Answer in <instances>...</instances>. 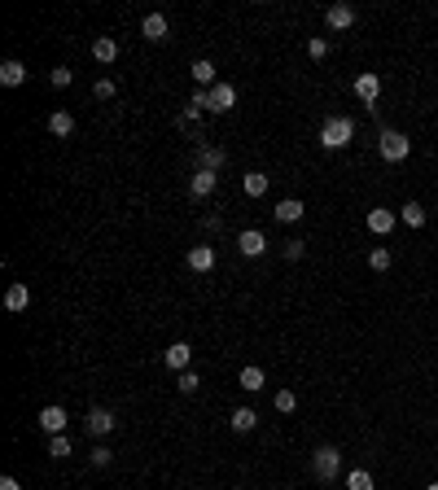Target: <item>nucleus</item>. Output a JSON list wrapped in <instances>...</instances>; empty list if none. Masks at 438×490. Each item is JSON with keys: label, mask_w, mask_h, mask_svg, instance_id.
I'll use <instances>...</instances> for the list:
<instances>
[{"label": "nucleus", "mask_w": 438, "mask_h": 490, "mask_svg": "<svg viewBox=\"0 0 438 490\" xmlns=\"http://www.w3.org/2000/svg\"><path fill=\"white\" fill-rule=\"evenodd\" d=\"M377 149H382V158H386V162H403V158L412 153V140H408L403 132H394V127H386L382 136H377Z\"/></svg>", "instance_id": "obj_3"}, {"label": "nucleus", "mask_w": 438, "mask_h": 490, "mask_svg": "<svg viewBox=\"0 0 438 490\" xmlns=\"http://www.w3.org/2000/svg\"><path fill=\"white\" fill-rule=\"evenodd\" d=\"M189 70H193V79H197V88H215V84H219V79H215V66H211L206 57H197Z\"/></svg>", "instance_id": "obj_23"}, {"label": "nucleus", "mask_w": 438, "mask_h": 490, "mask_svg": "<svg viewBox=\"0 0 438 490\" xmlns=\"http://www.w3.org/2000/svg\"><path fill=\"white\" fill-rule=\"evenodd\" d=\"M215 184H219V175H215V171L197 167V171H193V180H189V193H193V197H211V193H215Z\"/></svg>", "instance_id": "obj_15"}, {"label": "nucleus", "mask_w": 438, "mask_h": 490, "mask_svg": "<svg viewBox=\"0 0 438 490\" xmlns=\"http://www.w3.org/2000/svg\"><path fill=\"white\" fill-rule=\"evenodd\" d=\"M0 84H5V88H23V84H27V66H23L18 57L0 61Z\"/></svg>", "instance_id": "obj_14"}, {"label": "nucleus", "mask_w": 438, "mask_h": 490, "mask_svg": "<svg viewBox=\"0 0 438 490\" xmlns=\"http://www.w3.org/2000/svg\"><path fill=\"white\" fill-rule=\"evenodd\" d=\"M242 189H246V197H263V193H268V175H263V171H246Z\"/></svg>", "instance_id": "obj_25"}, {"label": "nucleus", "mask_w": 438, "mask_h": 490, "mask_svg": "<svg viewBox=\"0 0 438 490\" xmlns=\"http://www.w3.org/2000/svg\"><path fill=\"white\" fill-rule=\"evenodd\" d=\"M237 385H242V390L246 394H258V390H263V385H268V377H263V367H242V377H237Z\"/></svg>", "instance_id": "obj_19"}, {"label": "nucleus", "mask_w": 438, "mask_h": 490, "mask_svg": "<svg viewBox=\"0 0 438 490\" xmlns=\"http://www.w3.org/2000/svg\"><path fill=\"white\" fill-rule=\"evenodd\" d=\"M70 79H75V70H70V66H57V70H49V84H53V88H70Z\"/></svg>", "instance_id": "obj_30"}, {"label": "nucleus", "mask_w": 438, "mask_h": 490, "mask_svg": "<svg viewBox=\"0 0 438 490\" xmlns=\"http://www.w3.org/2000/svg\"><path fill=\"white\" fill-rule=\"evenodd\" d=\"M88 438L96 442V438H106L110 434V429H114V412H106V407H92V412H88Z\"/></svg>", "instance_id": "obj_9"}, {"label": "nucleus", "mask_w": 438, "mask_h": 490, "mask_svg": "<svg viewBox=\"0 0 438 490\" xmlns=\"http://www.w3.org/2000/svg\"><path fill=\"white\" fill-rule=\"evenodd\" d=\"M197 167H206V171H219V167H224V149H215V145H202V149H197Z\"/></svg>", "instance_id": "obj_24"}, {"label": "nucleus", "mask_w": 438, "mask_h": 490, "mask_svg": "<svg viewBox=\"0 0 438 490\" xmlns=\"http://www.w3.org/2000/svg\"><path fill=\"white\" fill-rule=\"evenodd\" d=\"M237 250H242L246 258H258V254L268 250V237L258 232V228H242V232H237Z\"/></svg>", "instance_id": "obj_7"}, {"label": "nucleus", "mask_w": 438, "mask_h": 490, "mask_svg": "<svg viewBox=\"0 0 438 490\" xmlns=\"http://www.w3.org/2000/svg\"><path fill=\"white\" fill-rule=\"evenodd\" d=\"M294 407H298V394H294V390H276V412H285V416H289Z\"/></svg>", "instance_id": "obj_32"}, {"label": "nucleus", "mask_w": 438, "mask_h": 490, "mask_svg": "<svg viewBox=\"0 0 438 490\" xmlns=\"http://www.w3.org/2000/svg\"><path fill=\"white\" fill-rule=\"evenodd\" d=\"M228 425H232V434H250V429L258 425V412L254 407H237V412L228 416Z\"/></svg>", "instance_id": "obj_21"}, {"label": "nucleus", "mask_w": 438, "mask_h": 490, "mask_svg": "<svg viewBox=\"0 0 438 490\" xmlns=\"http://www.w3.org/2000/svg\"><path fill=\"white\" fill-rule=\"evenodd\" d=\"M184 263H189L197 276H206V272L215 268V245H206V241H202V245H189V258H184Z\"/></svg>", "instance_id": "obj_8"}, {"label": "nucleus", "mask_w": 438, "mask_h": 490, "mask_svg": "<svg viewBox=\"0 0 438 490\" xmlns=\"http://www.w3.org/2000/svg\"><path fill=\"white\" fill-rule=\"evenodd\" d=\"M189 106H193V110H211V88H197V92L189 96Z\"/></svg>", "instance_id": "obj_36"}, {"label": "nucleus", "mask_w": 438, "mask_h": 490, "mask_svg": "<svg viewBox=\"0 0 438 490\" xmlns=\"http://www.w3.org/2000/svg\"><path fill=\"white\" fill-rule=\"evenodd\" d=\"M49 456H53V460H66V456H70V438H66V434L49 438Z\"/></svg>", "instance_id": "obj_29"}, {"label": "nucleus", "mask_w": 438, "mask_h": 490, "mask_svg": "<svg viewBox=\"0 0 438 490\" xmlns=\"http://www.w3.org/2000/svg\"><path fill=\"white\" fill-rule=\"evenodd\" d=\"M303 254H307V241H298V237H294V241H285V258H289V263H298Z\"/></svg>", "instance_id": "obj_34"}, {"label": "nucleus", "mask_w": 438, "mask_h": 490, "mask_svg": "<svg viewBox=\"0 0 438 490\" xmlns=\"http://www.w3.org/2000/svg\"><path fill=\"white\" fill-rule=\"evenodd\" d=\"M49 132L62 136V140L75 136V114H70V110H53V114H49Z\"/></svg>", "instance_id": "obj_18"}, {"label": "nucleus", "mask_w": 438, "mask_h": 490, "mask_svg": "<svg viewBox=\"0 0 438 490\" xmlns=\"http://www.w3.org/2000/svg\"><path fill=\"white\" fill-rule=\"evenodd\" d=\"M364 223H368V232H373V237H390V232H394V223H399V211L377 206V211L364 215Z\"/></svg>", "instance_id": "obj_5"}, {"label": "nucleus", "mask_w": 438, "mask_h": 490, "mask_svg": "<svg viewBox=\"0 0 438 490\" xmlns=\"http://www.w3.org/2000/svg\"><path fill=\"white\" fill-rule=\"evenodd\" d=\"M311 473H315V482H337V477H342V451H337V446H315V451H311Z\"/></svg>", "instance_id": "obj_2"}, {"label": "nucleus", "mask_w": 438, "mask_h": 490, "mask_svg": "<svg viewBox=\"0 0 438 490\" xmlns=\"http://www.w3.org/2000/svg\"><path fill=\"white\" fill-rule=\"evenodd\" d=\"M0 490H23V486H18V477H9V473H5V477H0Z\"/></svg>", "instance_id": "obj_37"}, {"label": "nucleus", "mask_w": 438, "mask_h": 490, "mask_svg": "<svg viewBox=\"0 0 438 490\" xmlns=\"http://www.w3.org/2000/svg\"><path fill=\"white\" fill-rule=\"evenodd\" d=\"M307 57H311V61H325V57H329V39H325V35H311V39H307Z\"/></svg>", "instance_id": "obj_28"}, {"label": "nucleus", "mask_w": 438, "mask_h": 490, "mask_svg": "<svg viewBox=\"0 0 438 490\" xmlns=\"http://www.w3.org/2000/svg\"><path fill=\"white\" fill-rule=\"evenodd\" d=\"M325 23H329V31H351L355 27V9L351 5H329L325 9Z\"/></svg>", "instance_id": "obj_13"}, {"label": "nucleus", "mask_w": 438, "mask_h": 490, "mask_svg": "<svg viewBox=\"0 0 438 490\" xmlns=\"http://www.w3.org/2000/svg\"><path fill=\"white\" fill-rule=\"evenodd\" d=\"M66 420H70V416H66V407H57V403L39 412V429H44V434H53V438H57V434H66Z\"/></svg>", "instance_id": "obj_10"}, {"label": "nucleus", "mask_w": 438, "mask_h": 490, "mask_svg": "<svg viewBox=\"0 0 438 490\" xmlns=\"http://www.w3.org/2000/svg\"><path fill=\"white\" fill-rule=\"evenodd\" d=\"M175 385H180V394H197V390H202V377H197V372H180Z\"/></svg>", "instance_id": "obj_31"}, {"label": "nucleus", "mask_w": 438, "mask_h": 490, "mask_svg": "<svg viewBox=\"0 0 438 490\" xmlns=\"http://www.w3.org/2000/svg\"><path fill=\"white\" fill-rule=\"evenodd\" d=\"M276 223H298V219H303L307 215V206H303V201H298V197H285V201H276Z\"/></svg>", "instance_id": "obj_16"}, {"label": "nucleus", "mask_w": 438, "mask_h": 490, "mask_svg": "<svg viewBox=\"0 0 438 490\" xmlns=\"http://www.w3.org/2000/svg\"><path fill=\"white\" fill-rule=\"evenodd\" d=\"M27 306H31V289H27V280H13L9 284V289H5V311H27Z\"/></svg>", "instance_id": "obj_12"}, {"label": "nucleus", "mask_w": 438, "mask_h": 490, "mask_svg": "<svg viewBox=\"0 0 438 490\" xmlns=\"http://www.w3.org/2000/svg\"><path fill=\"white\" fill-rule=\"evenodd\" d=\"M346 490H377V482H373L368 468H351V473H346Z\"/></svg>", "instance_id": "obj_26"}, {"label": "nucleus", "mask_w": 438, "mask_h": 490, "mask_svg": "<svg viewBox=\"0 0 438 490\" xmlns=\"http://www.w3.org/2000/svg\"><path fill=\"white\" fill-rule=\"evenodd\" d=\"M368 268H373L377 276L390 272V250H386V245H373V250H368Z\"/></svg>", "instance_id": "obj_27"}, {"label": "nucleus", "mask_w": 438, "mask_h": 490, "mask_svg": "<svg viewBox=\"0 0 438 490\" xmlns=\"http://www.w3.org/2000/svg\"><path fill=\"white\" fill-rule=\"evenodd\" d=\"M141 35L154 39V44H163V39L171 35V23H167V13H145V23H141Z\"/></svg>", "instance_id": "obj_11"}, {"label": "nucleus", "mask_w": 438, "mask_h": 490, "mask_svg": "<svg viewBox=\"0 0 438 490\" xmlns=\"http://www.w3.org/2000/svg\"><path fill=\"white\" fill-rule=\"evenodd\" d=\"M163 363L171 367V372H189V363H193V346H189V341H171V346H167V355H163Z\"/></svg>", "instance_id": "obj_6"}, {"label": "nucleus", "mask_w": 438, "mask_h": 490, "mask_svg": "<svg viewBox=\"0 0 438 490\" xmlns=\"http://www.w3.org/2000/svg\"><path fill=\"white\" fill-rule=\"evenodd\" d=\"M425 490H438V482H430V486H425Z\"/></svg>", "instance_id": "obj_38"}, {"label": "nucleus", "mask_w": 438, "mask_h": 490, "mask_svg": "<svg viewBox=\"0 0 438 490\" xmlns=\"http://www.w3.org/2000/svg\"><path fill=\"white\" fill-rule=\"evenodd\" d=\"M351 140H355V118L333 114V118L320 122V145H325V149H346Z\"/></svg>", "instance_id": "obj_1"}, {"label": "nucleus", "mask_w": 438, "mask_h": 490, "mask_svg": "<svg viewBox=\"0 0 438 490\" xmlns=\"http://www.w3.org/2000/svg\"><path fill=\"white\" fill-rule=\"evenodd\" d=\"M88 460H92V468H106V464L114 460V451H110V446H92V456H88Z\"/></svg>", "instance_id": "obj_35"}, {"label": "nucleus", "mask_w": 438, "mask_h": 490, "mask_svg": "<svg viewBox=\"0 0 438 490\" xmlns=\"http://www.w3.org/2000/svg\"><path fill=\"white\" fill-rule=\"evenodd\" d=\"M92 57H96V66H110V61L118 57V44H114L110 35H96L92 39Z\"/></svg>", "instance_id": "obj_20"}, {"label": "nucleus", "mask_w": 438, "mask_h": 490, "mask_svg": "<svg viewBox=\"0 0 438 490\" xmlns=\"http://www.w3.org/2000/svg\"><path fill=\"white\" fill-rule=\"evenodd\" d=\"M355 96H360L368 110H377V96H382V75H377V70H364L360 79H355Z\"/></svg>", "instance_id": "obj_4"}, {"label": "nucleus", "mask_w": 438, "mask_h": 490, "mask_svg": "<svg viewBox=\"0 0 438 490\" xmlns=\"http://www.w3.org/2000/svg\"><path fill=\"white\" fill-rule=\"evenodd\" d=\"M399 223H408V228H425V206H421V201H403V206H399Z\"/></svg>", "instance_id": "obj_22"}, {"label": "nucleus", "mask_w": 438, "mask_h": 490, "mask_svg": "<svg viewBox=\"0 0 438 490\" xmlns=\"http://www.w3.org/2000/svg\"><path fill=\"white\" fill-rule=\"evenodd\" d=\"M92 96H96V101H110V96H114V79H96V84H92Z\"/></svg>", "instance_id": "obj_33"}, {"label": "nucleus", "mask_w": 438, "mask_h": 490, "mask_svg": "<svg viewBox=\"0 0 438 490\" xmlns=\"http://www.w3.org/2000/svg\"><path fill=\"white\" fill-rule=\"evenodd\" d=\"M232 106H237V88H232V84H215V88H211V110L224 114V110H232Z\"/></svg>", "instance_id": "obj_17"}]
</instances>
